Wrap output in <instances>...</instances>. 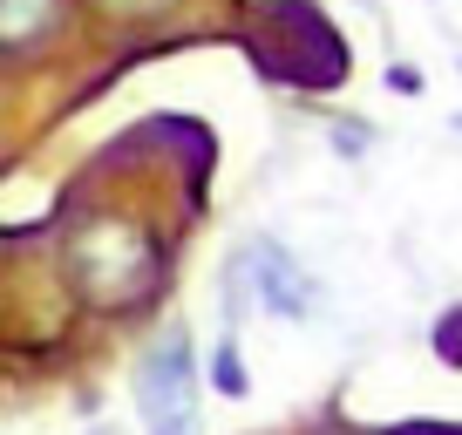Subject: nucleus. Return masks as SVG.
Masks as SVG:
<instances>
[{
    "instance_id": "6",
    "label": "nucleus",
    "mask_w": 462,
    "mask_h": 435,
    "mask_svg": "<svg viewBox=\"0 0 462 435\" xmlns=\"http://www.w3.org/2000/svg\"><path fill=\"white\" fill-rule=\"evenodd\" d=\"M367 143H374V130H361V123H340V130H333V150H340V157H361Z\"/></svg>"
},
{
    "instance_id": "1",
    "label": "nucleus",
    "mask_w": 462,
    "mask_h": 435,
    "mask_svg": "<svg viewBox=\"0 0 462 435\" xmlns=\"http://www.w3.org/2000/svg\"><path fill=\"white\" fill-rule=\"evenodd\" d=\"M136 415H143V435H198V347H190L184 327H163L157 340L136 361Z\"/></svg>"
},
{
    "instance_id": "2",
    "label": "nucleus",
    "mask_w": 462,
    "mask_h": 435,
    "mask_svg": "<svg viewBox=\"0 0 462 435\" xmlns=\"http://www.w3.org/2000/svg\"><path fill=\"white\" fill-rule=\"evenodd\" d=\"M75 279H82L96 300H130L150 279V245L130 232V225H96V232L75 238Z\"/></svg>"
},
{
    "instance_id": "3",
    "label": "nucleus",
    "mask_w": 462,
    "mask_h": 435,
    "mask_svg": "<svg viewBox=\"0 0 462 435\" xmlns=\"http://www.w3.org/2000/svg\"><path fill=\"white\" fill-rule=\"evenodd\" d=\"M238 279H252V300H259V313H279V319H306L319 306V286L313 273H306L300 259H292L279 238H252L245 252H238V265H231Z\"/></svg>"
},
{
    "instance_id": "4",
    "label": "nucleus",
    "mask_w": 462,
    "mask_h": 435,
    "mask_svg": "<svg viewBox=\"0 0 462 435\" xmlns=\"http://www.w3.org/2000/svg\"><path fill=\"white\" fill-rule=\"evenodd\" d=\"M55 28V0H0V48H28Z\"/></svg>"
},
{
    "instance_id": "5",
    "label": "nucleus",
    "mask_w": 462,
    "mask_h": 435,
    "mask_svg": "<svg viewBox=\"0 0 462 435\" xmlns=\"http://www.w3.org/2000/svg\"><path fill=\"white\" fill-rule=\"evenodd\" d=\"M211 388H217V394H231V402L252 388V381H245V361H238V340H231V334L211 347Z\"/></svg>"
}]
</instances>
